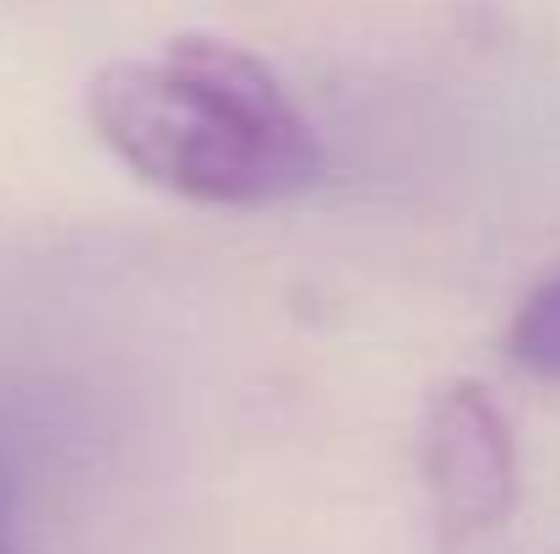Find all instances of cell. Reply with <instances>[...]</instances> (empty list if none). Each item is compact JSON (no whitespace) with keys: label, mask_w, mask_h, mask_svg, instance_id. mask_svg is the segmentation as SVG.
<instances>
[{"label":"cell","mask_w":560,"mask_h":554,"mask_svg":"<svg viewBox=\"0 0 560 554\" xmlns=\"http://www.w3.org/2000/svg\"><path fill=\"white\" fill-rule=\"evenodd\" d=\"M88 126L137 175L196 207H278L327 175V148L278 71L234 38L186 33L109 60Z\"/></svg>","instance_id":"1"},{"label":"cell","mask_w":560,"mask_h":554,"mask_svg":"<svg viewBox=\"0 0 560 554\" xmlns=\"http://www.w3.org/2000/svg\"><path fill=\"white\" fill-rule=\"evenodd\" d=\"M419 473L446 550H474L506 528L517 506V440L485 386L452 380L430 397Z\"/></svg>","instance_id":"2"},{"label":"cell","mask_w":560,"mask_h":554,"mask_svg":"<svg viewBox=\"0 0 560 554\" xmlns=\"http://www.w3.org/2000/svg\"><path fill=\"white\" fill-rule=\"evenodd\" d=\"M506 354L528 375H545V380H560V272L545 278L512 316L506 327Z\"/></svg>","instance_id":"3"},{"label":"cell","mask_w":560,"mask_h":554,"mask_svg":"<svg viewBox=\"0 0 560 554\" xmlns=\"http://www.w3.org/2000/svg\"><path fill=\"white\" fill-rule=\"evenodd\" d=\"M0 554H5V539H0Z\"/></svg>","instance_id":"4"}]
</instances>
